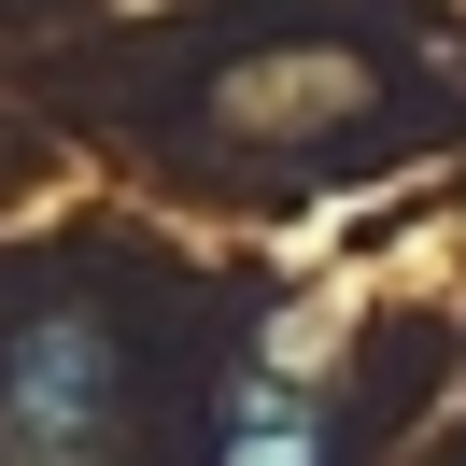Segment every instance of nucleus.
<instances>
[{
  "instance_id": "f257e3e1",
  "label": "nucleus",
  "mask_w": 466,
  "mask_h": 466,
  "mask_svg": "<svg viewBox=\"0 0 466 466\" xmlns=\"http://www.w3.org/2000/svg\"><path fill=\"white\" fill-rule=\"evenodd\" d=\"M99 424H114V339H99L86 311L29 325V339H15V368H0V438H15L29 466H86Z\"/></svg>"
},
{
  "instance_id": "f03ea898",
  "label": "nucleus",
  "mask_w": 466,
  "mask_h": 466,
  "mask_svg": "<svg viewBox=\"0 0 466 466\" xmlns=\"http://www.w3.org/2000/svg\"><path fill=\"white\" fill-rule=\"evenodd\" d=\"M212 466H325V410L297 396V381H240V396H227V438H212Z\"/></svg>"
}]
</instances>
